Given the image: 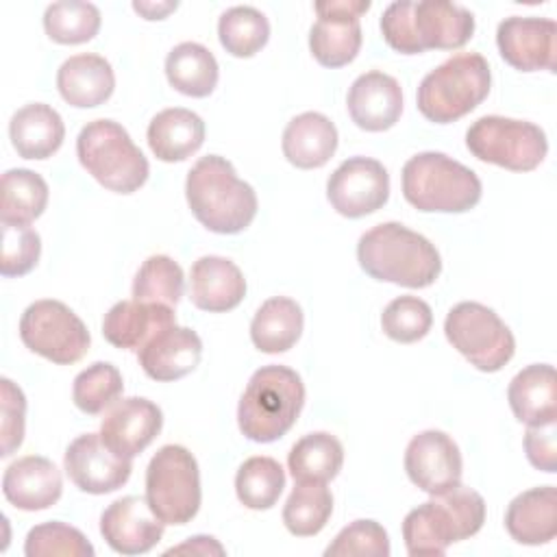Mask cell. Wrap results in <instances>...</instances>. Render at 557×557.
<instances>
[{"instance_id":"1","label":"cell","mask_w":557,"mask_h":557,"mask_svg":"<svg viewBox=\"0 0 557 557\" xmlns=\"http://www.w3.org/2000/svg\"><path fill=\"white\" fill-rule=\"evenodd\" d=\"M381 33L387 46L400 54L457 50L470 41L474 15L448 0H398L383 11Z\"/></svg>"},{"instance_id":"2","label":"cell","mask_w":557,"mask_h":557,"mask_svg":"<svg viewBox=\"0 0 557 557\" xmlns=\"http://www.w3.org/2000/svg\"><path fill=\"white\" fill-rule=\"evenodd\" d=\"M357 261L368 276L411 289L433 285L442 272L437 248L400 222L366 231L357 242Z\"/></svg>"},{"instance_id":"3","label":"cell","mask_w":557,"mask_h":557,"mask_svg":"<svg viewBox=\"0 0 557 557\" xmlns=\"http://www.w3.org/2000/svg\"><path fill=\"white\" fill-rule=\"evenodd\" d=\"M185 196L194 218L220 235H235L257 215V194L242 181L233 163L220 154L200 157L185 181Z\"/></svg>"},{"instance_id":"4","label":"cell","mask_w":557,"mask_h":557,"mask_svg":"<svg viewBox=\"0 0 557 557\" xmlns=\"http://www.w3.org/2000/svg\"><path fill=\"white\" fill-rule=\"evenodd\" d=\"M483 522V496L459 483L413 507L403 520V540L411 557L444 555L453 542L479 533Z\"/></svg>"},{"instance_id":"5","label":"cell","mask_w":557,"mask_h":557,"mask_svg":"<svg viewBox=\"0 0 557 557\" xmlns=\"http://www.w3.org/2000/svg\"><path fill=\"white\" fill-rule=\"evenodd\" d=\"M305 405L302 379L287 366L259 368L237 405V424L244 437L270 444L283 437Z\"/></svg>"},{"instance_id":"6","label":"cell","mask_w":557,"mask_h":557,"mask_svg":"<svg viewBox=\"0 0 557 557\" xmlns=\"http://www.w3.org/2000/svg\"><path fill=\"white\" fill-rule=\"evenodd\" d=\"M483 194L474 170L444 152H418L403 165V196L424 213H466Z\"/></svg>"},{"instance_id":"7","label":"cell","mask_w":557,"mask_h":557,"mask_svg":"<svg viewBox=\"0 0 557 557\" xmlns=\"http://www.w3.org/2000/svg\"><path fill=\"white\" fill-rule=\"evenodd\" d=\"M492 72L479 52H459L431 70L418 85V111L435 124H450L474 111L490 94Z\"/></svg>"},{"instance_id":"8","label":"cell","mask_w":557,"mask_h":557,"mask_svg":"<svg viewBox=\"0 0 557 557\" xmlns=\"http://www.w3.org/2000/svg\"><path fill=\"white\" fill-rule=\"evenodd\" d=\"M81 165L109 191L133 194L150 174L148 159L133 144L128 131L113 120L87 122L76 137Z\"/></svg>"},{"instance_id":"9","label":"cell","mask_w":557,"mask_h":557,"mask_svg":"<svg viewBox=\"0 0 557 557\" xmlns=\"http://www.w3.org/2000/svg\"><path fill=\"white\" fill-rule=\"evenodd\" d=\"M146 500L163 524H187L200 509L196 457L178 444L161 446L146 468Z\"/></svg>"},{"instance_id":"10","label":"cell","mask_w":557,"mask_h":557,"mask_svg":"<svg viewBox=\"0 0 557 557\" xmlns=\"http://www.w3.org/2000/svg\"><path fill=\"white\" fill-rule=\"evenodd\" d=\"M468 150L485 163L500 165L511 172L535 170L546 152V133L527 120L505 115H483L466 131Z\"/></svg>"},{"instance_id":"11","label":"cell","mask_w":557,"mask_h":557,"mask_svg":"<svg viewBox=\"0 0 557 557\" xmlns=\"http://www.w3.org/2000/svg\"><path fill=\"white\" fill-rule=\"evenodd\" d=\"M444 333L450 346L481 372H498L516 352L509 326L494 309L474 300L459 302L448 311Z\"/></svg>"},{"instance_id":"12","label":"cell","mask_w":557,"mask_h":557,"mask_svg":"<svg viewBox=\"0 0 557 557\" xmlns=\"http://www.w3.org/2000/svg\"><path fill=\"white\" fill-rule=\"evenodd\" d=\"M24 346L59 366H72L85 357L91 337L85 322L61 300L44 298L28 305L20 318Z\"/></svg>"},{"instance_id":"13","label":"cell","mask_w":557,"mask_h":557,"mask_svg":"<svg viewBox=\"0 0 557 557\" xmlns=\"http://www.w3.org/2000/svg\"><path fill=\"white\" fill-rule=\"evenodd\" d=\"M318 22L309 30V50L324 67H344L359 54L363 35L359 17L370 0H322L313 4Z\"/></svg>"},{"instance_id":"14","label":"cell","mask_w":557,"mask_h":557,"mask_svg":"<svg viewBox=\"0 0 557 557\" xmlns=\"http://www.w3.org/2000/svg\"><path fill=\"white\" fill-rule=\"evenodd\" d=\"M326 198L344 218L370 215L389 198V174L376 159L350 157L329 176Z\"/></svg>"},{"instance_id":"15","label":"cell","mask_w":557,"mask_h":557,"mask_svg":"<svg viewBox=\"0 0 557 557\" xmlns=\"http://www.w3.org/2000/svg\"><path fill=\"white\" fill-rule=\"evenodd\" d=\"M409 481L435 496L461 483V450L457 442L437 429H426L411 437L405 450Z\"/></svg>"},{"instance_id":"16","label":"cell","mask_w":557,"mask_h":557,"mask_svg":"<svg viewBox=\"0 0 557 557\" xmlns=\"http://www.w3.org/2000/svg\"><path fill=\"white\" fill-rule=\"evenodd\" d=\"M63 468L81 492L109 494L131 479L133 459L115 455L100 433H85L65 448Z\"/></svg>"},{"instance_id":"17","label":"cell","mask_w":557,"mask_h":557,"mask_svg":"<svg viewBox=\"0 0 557 557\" xmlns=\"http://www.w3.org/2000/svg\"><path fill=\"white\" fill-rule=\"evenodd\" d=\"M500 57L520 72H555L557 24L550 17H505L496 28Z\"/></svg>"},{"instance_id":"18","label":"cell","mask_w":557,"mask_h":557,"mask_svg":"<svg viewBox=\"0 0 557 557\" xmlns=\"http://www.w3.org/2000/svg\"><path fill=\"white\" fill-rule=\"evenodd\" d=\"M163 522L141 496L113 500L100 516L104 542L120 555H144L163 537Z\"/></svg>"},{"instance_id":"19","label":"cell","mask_w":557,"mask_h":557,"mask_svg":"<svg viewBox=\"0 0 557 557\" xmlns=\"http://www.w3.org/2000/svg\"><path fill=\"white\" fill-rule=\"evenodd\" d=\"M161 426V409L148 398L131 396L111 405L102 418L100 437L115 455L133 459L152 444Z\"/></svg>"},{"instance_id":"20","label":"cell","mask_w":557,"mask_h":557,"mask_svg":"<svg viewBox=\"0 0 557 557\" xmlns=\"http://www.w3.org/2000/svg\"><path fill=\"white\" fill-rule=\"evenodd\" d=\"M346 107L350 120L370 133L392 128L403 113L400 83L379 70L357 76L348 89Z\"/></svg>"},{"instance_id":"21","label":"cell","mask_w":557,"mask_h":557,"mask_svg":"<svg viewBox=\"0 0 557 557\" xmlns=\"http://www.w3.org/2000/svg\"><path fill=\"white\" fill-rule=\"evenodd\" d=\"M202 357V342L196 331L172 324L159 331L139 348L137 359L141 370L161 383L178 381L196 370Z\"/></svg>"},{"instance_id":"22","label":"cell","mask_w":557,"mask_h":557,"mask_svg":"<svg viewBox=\"0 0 557 557\" xmlns=\"http://www.w3.org/2000/svg\"><path fill=\"white\" fill-rule=\"evenodd\" d=\"M63 492L59 468L41 457L26 455L15 459L2 474L4 498L22 511H41L52 507Z\"/></svg>"},{"instance_id":"23","label":"cell","mask_w":557,"mask_h":557,"mask_svg":"<svg viewBox=\"0 0 557 557\" xmlns=\"http://www.w3.org/2000/svg\"><path fill=\"white\" fill-rule=\"evenodd\" d=\"M172 324H176V313L168 305L120 300L104 313L102 335L115 348L139 352L146 342Z\"/></svg>"},{"instance_id":"24","label":"cell","mask_w":557,"mask_h":557,"mask_svg":"<svg viewBox=\"0 0 557 557\" xmlns=\"http://www.w3.org/2000/svg\"><path fill=\"white\" fill-rule=\"evenodd\" d=\"M189 298L209 313L235 309L246 296V278L242 270L226 257L205 255L194 261L189 272Z\"/></svg>"},{"instance_id":"25","label":"cell","mask_w":557,"mask_h":557,"mask_svg":"<svg viewBox=\"0 0 557 557\" xmlns=\"http://www.w3.org/2000/svg\"><path fill=\"white\" fill-rule=\"evenodd\" d=\"M61 98L76 109L104 104L115 89L111 63L100 54H74L65 59L57 72Z\"/></svg>"},{"instance_id":"26","label":"cell","mask_w":557,"mask_h":557,"mask_svg":"<svg viewBox=\"0 0 557 557\" xmlns=\"http://www.w3.org/2000/svg\"><path fill=\"white\" fill-rule=\"evenodd\" d=\"M505 529L518 544H548L557 535V487L542 485L518 494L505 511Z\"/></svg>"},{"instance_id":"27","label":"cell","mask_w":557,"mask_h":557,"mask_svg":"<svg viewBox=\"0 0 557 557\" xmlns=\"http://www.w3.org/2000/svg\"><path fill=\"white\" fill-rule=\"evenodd\" d=\"M507 400L516 420L527 426L557 422V376L550 363L522 368L507 387Z\"/></svg>"},{"instance_id":"28","label":"cell","mask_w":557,"mask_h":557,"mask_svg":"<svg viewBox=\"0 0 557 557\" xmlns=\"http://www.w3.org/2000/svg\"><path fill=\"white\" fill-rule=\"evenodd\" d=\"M283 154L300 170H315L329 163L337 150V128L335 124L318 113L305 111L292 117L283 131Z\"/></svg>"},{"instance_id":"29","label":"cell","mask_w":557,"mask_h":557,"mask_svg":"<svg viewBox=\"0 0 557 557\" xmlns=\"http://www.w3.org/2000/svg\"><path fill=\"white\" fill-rule=\"evenodd\" d=\"M9 137L22 159H48L61 148L65 124L50 104L30 102L13 113Z\"/></svg>"},{"instance_id":"30","label":"cell","mask_w":557,"mask_h":557,"mask_svg":"<svg viewBox=\"0 0 557 557\" xmlns=\"http://www.w3.org/2000/svg\"><path fill=\"white\" fill-rule=\"evenodd\" d=\"M146 139L159 161H185L202 146L205 122L198 113L183 107L163 109L150 120Z\"/></svg>"},{"instance_id":"31","label":"cell","mask_w":557,"mask_h":557,"mask_svg":"<svg viewBox=\"0 0 557 557\" xmlns=\"http://www.w3.org/2000/svg\"><path fill=\"white\" fill-rule=\"evenodd\" d=\"M302 324L305 315L296 300L272 296L257 309L250 322V339L261 352H285L300 339Z\"/></svg>"},{"instance_id":"32","label":"cell","mask_w":557,"mask_h":557,"mask_svg":"<svg viewBox=\"0 0 557 557\" xmlns=\"http://www.w3.org/2000/svg\"><path fill=\"white\" fill-rule=\"evenodd\" d=\"M168 83L191 98H207L220 78V67L209 48L196 41L174 46L165 57Z\"/></svg>"},{"instance_id":"33","label":"cell","mask_w":557,"mask_h":557,"mask_svg":"<svg viewBox=\"0 0 557 557\" xmlns=\"http://www.w3.org/2000/svg\"><path fill=\"white\" fill-rule=\"evenodd\" d=\"M342 463L344 446L326 431L307 433L292 446L287 455V468L294 481L326 483L339 474Z\"/></svg>"},{"instance_id":"34","label":"cell","mask_w":557,"mask_h":557,"mask_svg":"<svg viewBox=\"0 0 557 557\" xmlns=\"http://www.w3.org/2000/svg\"><path fill=\"white\" fill-rule=\"evenodd\" d=\"M0 220L2 224H30L48 205V183L33 170L13 168L2 174Z\"/></svg>"},{"instance_id":"35","label":"cell","mask_w":557,"mask_h":557,"mask_svg":"<svg viewBox=\"0 0 557 557\" xmlns=\"http://www.w3.org/2000/svg\"><path fill=\"white\" fill-rule=\"evenodd\" d=\"M333 513V494L326 483L296 481L283 507V522L296 537L318 535Z\"/></svg>"},{"instance_id":"36","label":"cell","mask_w":557,"mask_h":557,"mask_svg":"<svg viewBox=\"0 0 557 557\" xmlns=\"http://www.w3.org/2000/svg\"><path fill=\"white\" fill-rule=\"evenodd\" d=\"M218 37L228 54L248 59L268 44L270 22L255 7H231L218 20Z\"/></svg>"},{"instance_id":"37","label":"cell","mask_w":557,"mask_h":557,"mask_svg":"<svg viewBox=\"0 0 557 557\" xmlns=\"http://www.w3.org/2000/svg\"><path fill=\"white\" fill-rule=\"evenodd\" d=\"M285 487V472L272 457H250L235 474V494L248 509L261 511L276 505Z\"/></svg>"},{"instance_id":"38","label":"cell","mask_w":557,"mask_h":557,"mask_svg":"<svg viewBox=\"0 0 557 557\" xmlns=\"http://www.w3.org/2000/svg\"><path fill=\"white\" fill-rule=\"evenodd\" d=\"M100 11L91 2L63 0L52 2L44 13L46 35L63 46H76L94 39L100 30Z\"/></svg>"},{"instance_id":"39","label":"cell","mask_w":557,"mask_h":557,"mask_svg":"<svg viewBox=\"0 0 557 557\" xmlns=\"http://www.w3.org/2000/svg\"><path fill=\"white\" fill-rule=\"evenodd\" d=\"M185 292V276L181 265L168 255L148 257L135 274L133 300L159 302L174 307Z\"/></svg>"},{"instance_id":"40","label":"cell","mask_w":557,"mask_h":557,"mask_svg":"<svg viewBox=\"0 0 557 557\" xmlns=\"http://www.w3.org/2000/svg\"><path fill=\"white\" fill-rule=\"evenodd\" d=\"M122 392L124 381L120 370L109 361H96L76 374L72 398L83 413L96 416L117 403Z\"/></svg>"},{"instance_id":"41","label":"cell","mask_w":557,"mask_h":557,"mask_svg":"<svg viewBox=\"0 0 557 557\" xmlns=\"http://www.w3.org/2000/svg\"><path fill=\"white\" fill-rule=\"evenodd\" d=\"M26 557H94L96 550L89 540L76 529L59 520L33 527L24 540Z\"/></svg>"},{"instance_id":"42","label":"cell","mask_w":557,"mask_h":557,"mask_svg":"<svg viewBox=\"0 0 557 557\" xmlns=\"http://www.w3.org/2000/svg\"><path fill=\"white\" fill-rule=\"evenodd\" d=\"M433 324L431 307L418 296H398L381 313L383 333L400 344L422 339Z\"/></svg>"},{"instance_id":"43","label":"cell","mask_w":557,"mask_h":557,"mask_svg":"<svg viewBox=\"0 0 557 557\" xmlns=\"http://www.w3.org/2000/svg\"><path fill=\"white\" fill-rule=\"evenodd\" d=\"M387 531L376 520H355L326 546V557H387Z\"/></svg>"},{"instance_id":"44","label":"cell","mask_w":557,"mask_h":557,"mask_svg":"<svg viewBox=\"0 0 557 557\" xmlns=\"http://www.w3.org/2000/svg\"><path fill=\"white\" fill-rule=\"evenodd\" d=\"M41 255V237L28 224H2V255L0 274L24 276L28 274Z\"/></svg>"},{"instance_id":"45","label":"cell","mask_w":557,"mask_h":557,"mask_svg":"<svg viewBox=\"0 0 557 557\" xmlns=\"http://www.w3.org/2000/svg\"><path fill=\"white\" fill-rule=\"evenodd\" d=\"M0 437H2V457H11L24 442V418H26V398L24 392L7 376L0 379Z\"/></svg>"},{"instance_id":"46","label":"cell","mask_w":557,"mask_h":557,"mask_svg":"<svg viewBox=\"0 0 557 557\" xmlns=\"http://www.w3.org/2000/svg\"><path fill=\"white\" fill-rule=\"evenodd\" d=\"M557 424L546 422L529 426L524 433V453L533 468L542 472H557Z\"/></svg>"},{"instance_id":"47","label":"cell","mask_w":557,"mask_h":557,"mask_svg":"<svg viewBox=\"0 0 557 557\" xmlns=\"http://www.w3.org/2000/svg\"><path fill=\"white\" fill-rule=\"evenodd\" d=\"M165 555H200V557H211V555H224V546L211 537V535H194L185 540L178 546H172L165 550Z\"/></svg>"},{"instance_id":"48","label":"cell","mask_w":557,"mask_h":557,"mask_svg":"<svg viewBox=\"0 0 557 557\" xmlns=\"http://www.w3.org/2000/svg\"><path fill=\"white\" fill-rule=\"evenodd\" d=\"M178 2H133V9L144 17V20H163L172 11H176Z\"/></svg>"}]
</instances>
